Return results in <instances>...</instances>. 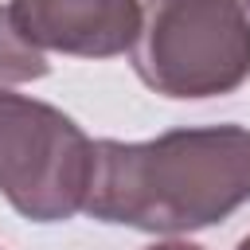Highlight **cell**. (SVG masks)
Instances as JSON below:
<instances>
[{
  "label": "cell",
  "instance_id": "cell-1",
  "mask_svg": "<svg viewBox=\"0 0 250 250\" xmlns=\"http://www.w3.org/2000/svg\"><path fill=\"white\" fill-rule=\"evenodd\" d=\"M250 203V129L199 125L152 141H94L82 211L148 234H188Z\"/></svg>",
  "mask_w": 250,
  "mask_h": 250
},
{
  "label": "cell",
  "instance_id": "cell-2",
  "mask_svg": "<svg viewBox=\"0 0 250 250\" xmlns=\"http://www.w3.org/2000/svg\"><path fill=\"white\" fill-rule=\"evenodd\" d=\"M129 55L137 78L164 98L234 94L250 78V12L238 0H156Z\"/></svg>",
  "mask_w": 250,
  "mask_h": 250
},
{
  "label": "cell",
  "instance_id": "cell-3",
  "mask_svg": "<svg viewBox=\"0 0 250 250\" xmlns=\"http://www.w3.org/2000/svg\"><path fill=\"white\" fill-rule=\"evenodd\" d=\"M94 141L62 109L0 86V195L31 223H66L82 211Z\"/></svg>",
  "mask_w": 250,
  "mask_h": 250
},
{
  "label": "cell",
  "instance_id": "cell-4",
  "mask_svg": "<svg viewBox=\"0 0 250 250\" xmlns=\"http://www.w3.org/2000/svg\"><path fill=\"white\" fill-rule=\"evenodd\" d=\"M8 12L31 47L74 59L125 55L145 23L141 0H12Z\"/></svg>",
  "mask_w": 250,
  "mask_h": 250
},
{
  "label": "cell",
  "instance_id": "cell-5",
  "mask_svg": "<svg viewBox=\"0 0 250 250\" xmlns=\"http://www.w3.org/2000/svg\"><path fill=\"white\" fill-rule=\"evenodd\" d=\"M51 70L47 55L39 47H31L20 27L12 23V12L0 8V86H20V82H35Z\"/></svg>",
  "mask_w": 250,
  "mask_h": 250
},
{
  "label": "cell",
  "instance_id": "cell-6",
  "mask_svg": "<svg viewBox=\"0 0 250 250\" xmlns=\"http://www.w3.org/2000/svg\"><path fill=\"white\" fill-rule=\"evenodd\" d=\"M145 250H203V246H195V242H180V238H168V242H152V246H145Z\"/></svg>",
  "mask_w": 250,
  "mask_h": 250
},
{
  "label": "cell",
  "instance_id": "cell-7",
  "mask_svg": "<svg viewBox=\"0 0 250 250\" xmlns=\"http://www.w3.org/2000/svg\"><path fill=\"white\" fill-rule=\"evenodd\" d=\"M234 250H250V234H246V238H242V242H238Z\"/></svg>",
  "mask_w": 250,
  "mask_h": 250
},
{
  "label": "cell",
  "instance_id": "cell-8",
  "mask_svg": "<svg viewBox=\"0 0 250 250\" xmlns=\"http://www.w3.org/2000/svg\"><path fill=\"white\" fill-rule=\"evenodd\" d=\"M238 4H242V8H246V12H250V0H238Z\"/></svg>",
  "mask_w": 250,
  "mask_h": 250
}]
</instances>
